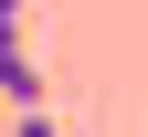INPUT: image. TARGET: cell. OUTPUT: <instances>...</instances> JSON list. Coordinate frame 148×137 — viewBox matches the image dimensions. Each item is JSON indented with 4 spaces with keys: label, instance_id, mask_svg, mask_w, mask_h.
Instances as JSON below:
<instances>
[{
    "label": "cell",
    "instance_id": "6da1fadb",
    "mask_svg": "<svg viewBox=\"0 0 148 137\" xmlns=\"http://www.w3.org/2000/svg\"><path fill=\"white\" fill-rule=\"evenodd\" d=\"M0 106L11 116H42V63H32V53H0Z\"/></svg>",
    "mask_w": 148,
    "mask_h": 137
},
{
    "label": "cell",
    "instance_id": "3957f363",
    "mask_svg": "<svg viewBox=\"0 0 148 137\" xmlns=\"http://www.w3.org/2000/svg\"><path fill=\"white\" fill-rule=\"evenodd\" d=\"M11 137H74V127H64V116L42 106V116H11Z\"/></svg>",
    "mask_w": 148,
    "mask_h": 137
},
{
    "label": "cell",
    "instance_id": "7a4b0ae2",
    "mask_svg": "<svg viewBox=\"0 0 148 137\" xmlns=\"http://www.w3.org/2000/svg\"><path fill=\"white\" fill-rule=\"evenodd\" d=\"M0 53H32V21H21V0H0Z\"/></svg>",
    "mask_w": 148,
    "mask_h": 137
}]
</instances>
